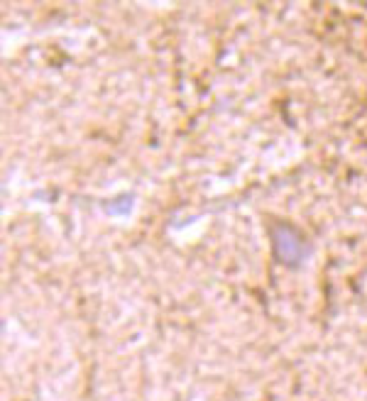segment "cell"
<instances>
[{
    "label": "cell",
    "mask_w": 367,
    "mask_h": 401,
    "mask_svg": "<svg viewBox=\"0 0 367 401\" xmlns=\"http://www.w3.org/2000/svg\"><path fill=\"white\" fill-rule=\"evenodd\" d=\"M272 240H275V250L277 257L281 262L289 264V267H297L299 262L304 260V240L297 231H292L289 225H277L272 231Z\"/></svg>",
    "instance_id": "6da1fadb"
}]
</instances>
